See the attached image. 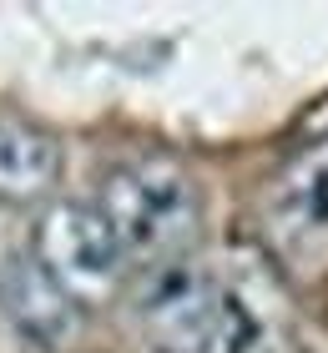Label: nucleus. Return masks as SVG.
Masks as SVG:
<instances>
[{"label": "nucleus", "mask_w": 328, "mask_h": 353, "mask_svg": "<svg viewBox=\"0 0 328 353\" xmlns=\"http://www.w3.org/2000/svg\"><path fill=\"white\" fill-rule=\"evenodd\" d=\"M96 207L111 222V232L122 237L126 258H167V263H177V252H187V243L197 237V217H202L192 176L167 157H137V162L111 167Z\"/></svg>", "instance_id": "obj_1"}, {"label": "nucleus", "mask_w": 328, "mask_h": 353, "mask_svg": "<svg viewBox=\"0 0 328 353\" xmlns=\"http://www.w3.org/2000/svg\"><path fill=\"white\" fill-rule=\"evenodd\" d=\"M36 258L71 298H106L126 278V248L102 217V207L56 202L36 222Z\"/></svg>", "instance_id": "obj_2"}, {"label": "nucleus", "mask_w": 328, "mask_h": 353, "mask_svg": "<svg viewBox=\"0 0 328 353\" xmlns=\"http://www.w3.org/2000/svg\"><path fill=\"white\" fill-rule=\"evenodd\" d=\"M142 333L152 353H212L227 333L222 278L192 263H167L142 298Z\"/></svg>", "instance_id": "obj_3"}, {"label": "nucleus", "mask_w": 328, "mask_h": 353, "mask_svg": "<svg viewBox=\"0 0 328 353\" xmlns=\"http://www.w3.org/2000/svg\"><path fill=\"white\" fill-rule=\"evenodd\" d=\"M0 303H6L10 323L26 328L36 343H66L76 333V298L46 272L36 252H6L0 258Z\"/></svg>", "instance_id": "obj_4"}, {"label": "nucleus", "mask_w": 328, "mask_h": 353, "mask_svg": "<svg viewBox=\"0 0 328 353\" xmlns=\"http://www.w3.org/2000/svg\"><path fill=\"white\" fill-rule=\"evenodd\" d=\"M268 228L278 237L328 232V137L308 141L268 187Z\"/></svg>", "instance_id": "obj_5"}, {"label": "nucleus", "mask_w": 328, "mask_h": 353, "mask_svg": "<svg viewBox=\"0 0 328 353\" xmlns=\"http://www.w3.org/2000/svg\"><path fill=\"white\" fill-rule=\"evenodd\" d=\"M61 147L46 126L0 111V202H30L56 182Z\"/></svg>", "instance_id": "obj_6"}]
</instances>
